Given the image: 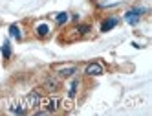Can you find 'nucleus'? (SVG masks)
<instances>
[{"mask_svg": "<svg viewBox=\"0 0 152 116\" xmlns=\"http://www.w3.org/2000/svg\"><path fill=\"white\" fill-rule=\"evenodd\" d=\"M40 107H42V111H44L46 114H50V112L59 111V109L62 107V101H61L59 98H53V96L42 98V100H40Z\"/></svg>", "mask_w": 152, "mask_h": 116, "instance_id": "f257e3e1", "label": "nucleus"}, {"mask_svg": "<svg viewBox=\"0 0 152 116\" xmlns=\"http://www.w3.org/2000/svg\"><path fill=\"white\" fill-rule=\"evenodd\" d=\"M22 100H24V103H26L28 111H35V109L40 107V100H42V96H40L39 90H31L29 94H26Z\"/></svg>", "mask_w": 152, "mask_h": 116, "instance_id": "f03ea898", "label": "nucleus"}, {"mask_svg": "<svg viewBox=\"0 0 152 116\" xmlns=\"http://www.w3.org/2000/svg\"><path fill=\"white\" fill-rule=\"evenodd\" d=\"M145 13V9L143 7H132V9H128V11L125 13V20L128 24H137L139 22V18H141V15Z\"/></svg>", "mask_w": 152, "mask_h": 116, "instance_id": "7ed1b4c3", "label": "nucleus"}, {"mask_svg": "<svg viewBox=\"0 0 152 116\" xmlns=\"http://www.w3.org/2000/svg\"><path fill=\"white\" fill-rule=\"evenodd\" d=\"M55 72L59 74V78H70V76L77 74V66L75 65H57Z\"/></svg>", "mask_w": 152, "mask_h": 116, "instance_id": "20e7f679", "label": "nucleus"}, {"mask_svg": "<svg viewBox=\"0 0 152 116\" xmlns=\"http://www.w3.org/2000/svg\"><path fill=\"white\" fill-rule=\"evenodd\" d=\"M46 89V92H57L61 89V81H59V76H48L44 79V85H42Z\"/></svg>", "mask_w": 152, "mask_h": 116, "instance_id": "39448f33", "label": "nucleus"}, {"mask_svg": "<svg viewBox=\"0 0 152 116\" xmlns=\"http://www.w3.org/2000/svg\"><path fill=\"white\" fill-rule=\"evenodd\" d=\"M103 65L99 61H94V63H90V65H86V68H84V74L86 76H90V78H95V76H101L103 74Z\"/></svg>", "mask_w": 152, "mask_h": 116, "instance_id": "423d86ee", "label": "nucleus"}, {"mask_svg": "<svg viewBox=\"0 0 152 116\" xmlns=\"http://www.w3.org/2000/svg\"><path fill=\"white\" fill-rule=\"evenodd\" d=\"M7 111L11 112V114H26V112H28V107H26L24 100H20V101H13V103L7 107Z\"/></svg>", "mask_w": 152, "mask_h": 116, "instance_id": "0eeeda50", "label": "nucleus"}, {"mask_svg": "<svg viewBox=\"0 0 152 116\" xmlns=\"http://www.w3.org/2000/svg\"><path fill=\"white\" fill-rule=\"evenodd\" d=\"M117 22H119L117 17H108V18H104L103 22H101V31H110L112 28L117 26Z\"/></svg>", "mask_w": 152, "mask_h": 116, "instance_id": "6e6552de", "label": "nucleus"}, {"mask_svg": "<svg viewBox=\"0 0 152 116\" xmlns=\"http://www.w3.org/2000/svg\"><path fill=\"white\" fill-rule=\"evenodd\" d=\"M50 31H51V28H50V24H46V22H42V24H39V26L35 28V33H37V37H40V39L48 37Z\"/></svg>", "mask_w": 152, "mask_h": 116, "instance_id": "1a4fd4ad", "label": "nucleus"}, {"mask_svg": "<svg viewBox=\"0 0 152 116\" xmlns=\"http://www.w3.org/2000/svg\"><path fill=\"white\" fill-rule=\"evenodd\" d=\"M9 35H11L13 39H17V41H20V39H22V31H20V26L11 24V26H9Z\"/></svg>", "mask_w": 152, "mask_h": 116, "instance_id": "9d476101", "label": "nucleus"}, {"mask_svg": "<svg viewBox=\"0 0 152 116\" xmlns=\"http://www.w3.org/2000/svg\"><path fill=\"white\" fill-rule=\"evenodd\" d=\"M68 18H70V15H68L66 11H62V13H55V15H53V20H55L57 24H66V22H68Z\"/></svg>", "mask_w": 152, "mask_h": 116, "instance_id": "9b49d317", "label": "nucleus"}, {"mask_svg": "<svg viewBox=\"0 0 152 116\" xmlns=\"http://www.w3.org/2000/svg\"><path fill=\"white\" fill-rule=\"evenodd\" d=\"M77 89H79V79H73V81H72V85H70V90H68V98H70V100L75 98V94H77Z\"/></svg>", "mask_w": 152, "mask_h": 116, "instance_id": "f8f14e48", "label": "nucleus"}, {"mask_svg": "<svg viewBox=\"0 0 152 116\" xmlns=\"http://www.w3.org/2000/svg\"><path fill=\"white\" fill-rule=\"evenodd\" d=\"M75 30H77L79 35H86V33H90V31H92V26L90 24H79Z\"/></svg>", "mask_w": 152, "mask_h": 116, "instance_id": "ddd939ff", "label": "nucleus"}, {"mask_svg": "<svg viewBox=\"0 0 152 116\" xmlns=\"http://www.w3.org/2000/svg\"><path fill=\"white\" fill-rule=\"evenodd\" d=\"M2 55H4V59L11 57V46H9V41H6V43L2 44Z\"/></svg>", "mask_w": 152, "mask_h": 116, "instance_id": "4468645a", "label": "nucleus"}]
</instances>
